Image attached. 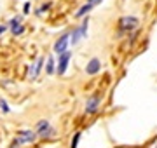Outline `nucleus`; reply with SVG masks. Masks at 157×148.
<instances>
[{
    "instance_id": "nucleus-4",
    "label": "nucleus",
    "mask_w": 157,
    "mask_h": 148,
    "mask_svg": "<svg viewBox=\"0 0 157 148\" xmlns=\"http://www.w3.org/2000/svg\"><path fill=\"white\" fill-rule=\"evenodd\" d=\"M33 131L37 132V136L42 138V139H49V138L56 136V129L51 125L49 120H45V119L39 120V122L35 124V129H33Z\"/></svg>"
},
{
    "instance_id": "nucleus-13",
    "label": "nucleus",
    "mask_w": 157,
    "mask_h": 148,
    "mask_svg": "<svg viewBox=\"0 0 157 148\" xmlns=\"http://www.w3.org/2000/svg\"><path fill=\"white\" fill-rule=\"evenodd\" d=\"M11 31H12V35H23V31H25V24L23 23H19V24H14V26H11Z\"/></svg>"
},
{
    "instance_id": "nucleus-17",
    "label": "nucleus",
    "mask_w": 157,
    "mask_h": 148,
    "mask_svg": "<svg viewBox=\"0 0 157 148\" xmlns=\"http://www.w3.org/2000/svg\"><path fill=\"white\" fill-rule=\"evenodd\" d=\"M0 110H2L4 113H9V105H7L6 99H0Z\"/></svg>"
},
{
    "instance_id": "nucleus-3",
    "label": "nucleus",
    "mask_w": 157,
    "mask_h": 148,
    "mask_svg": "<svg viewBox=\"0 0 157 148\" xmlns=\"http://www.w3.org/2000/svg\"><path fill=\"white\" fill-rule=\"evenodd\" d=\"M101 103H103V92H100V91L93 92V94L87 96V99H86L84 113L87 115V117L96 115L98 112H100V108H101Z\"/></svg>"
},
{
    "instance_id": "nucleus-2",
    "label": "nucleus",
    "mask_w": 157,
    "mask_h": 148,
    "mask_svg": "<svg viewBox=\"0 0 157 148\" xmlns=\"http://www.w3.org/2000/svg\"><path fill=\"white\" fill-rule=\"evenodd\" d=\"M89 23H91V17L86 16V17H82L80 24H78V26H75V28L70 31V46H77L80 40H84L86 37H87V31H89Z\"/></svg>"
},
{
    "instance_id": "nucleus-7",
    "label": "nucleus",
    "mask_w": 157,
    "mask_h": 148,
    "mask_svg": "<svg viewBox=\"0 0 157 148\" xmlns=\"http://www.w3.org/2000/svg\"><path fill=\"white\" fill-rule=\"evenodd\" d=\"M37 139V132L32 131V129H19L16 134V141L19 145H30V143H33Z\"/></svg>"
},
{
    "instance_id": "nucleus-16",
    "label": "nucleus",
    "mask_w": 157,
    "mask_h": 148,
    "mask_svg": "<svg viewBox=\"0 0 157 148\" xmlns=\"http://www.w3.org/2000/svg\"><path fill=\"white\" fill-rule=\"evenodd\" d=\"M19 23H23V17H21V16L12 17L11 21H9V28H11V26H14V24H19Z\"/></svg>"
},
{
    "instance_id": "nucleus-12",
    "label": "nucleus",
    "mask_w": 157,
    "mask_h": 148,
    "mask_svg": "<svg viewBox=\"0 0 157 148\" xmlns=\"http://www.w3.org/2000/svg\"><path fill=\"white\" fill-rule=\"evenodd\" d=\"M80 138H82V132L77 131V132L72 136V139H70V148H77L78 143H80Z\"/></svg>"
},
{
    "instance_id": "nucleus-5",
    "label": "nucleus",
    "mask_w": 157,
    "mask_h": 148,
    "mask_svg": "<svg viewBox=\"0 0 157 148\" xmlns=\"http://www.w3.org/2000/svg\"><path fill=\"white\" fill-rule=\"evenodd\" d=\"M70 31H65V33H61L59 37L56 39V42H54V46H52V51H54V54H63V52L70 51Z\"/></svg>"
},
{
    "instance_id": "nucleus-20",
    "label": "nucleus",
    "mask_w": 157,
    "mask_h": 148,
    "mask_svg": "<svg viewBox=\"0 0 157 148\" xmlns=\"http://www.w3.org/2000/svg\"><path fill=\"white\" fill-rule=\"evenodd\" d=\"M6 31H7V26L6 24H0V35H4Z\"/></svg>"
},
{
    "instance_id": "nucleus-9",
    "label": "nucleus",
    "mask_w": 157,
    "mask_h": 148,
    "mask_svg": "<svg viewBox=\"0 0 157 148\" xmlns=\"http://www.w3.org/2000/svg\"><path fill=\"white\" fill-rule=\"evenodd\" d=\"M44 63H45V57H42V56H39L33 63H32V66L28 68V77L32 80H35L40 75V72H42V68H44Z\"/></svg>"
},
{
    "instance_id": "nucleus-6",
    "label": "nucleus",
    "mask_w": 157,
    "mask_h": 148,
    "mask_svg": "<svg viewBox=\"0 0 157 148\" xmlns=\"http://www.w3.org/2000/svg\"><path fill=\"white\" fill-rule=\"evenodd\" d=\"M70 59H72V52L67 51L63 52V54H59L56 59V73L58 75H65L67 73L68 66H70Z\"/></svg>"
},
{
    "instance_id": "nucleus-14",
    "label": "nucleus",
    "mask_w": 157,
    "mask_h": 148,
    "mask_svg": "<svg viewBox=\"0 0 157 148\" xmlns=\"http://www.w3.org/2000/svg\"><path fill=\"white\" fill-rule=\"evenodd\" d=\"M51 7H52V2H44V4H42V7H40L39 11H37V14L40 16L42 12H47V11H49Z\"/></svg>"
},
{
    "instance_id": "nucleus-1",
    "label": "nucleus",
    "mask_w": 157,
    "mask_h": 148,
    "mask_svg": "<svg viewBox=\"0 0 157 148\" xmlns=\"http://www.w3.org/2000/svg\"><path fill=\"white\" fill-rule=\"evenodd\" d=\"M140 26V17L136 16H121L117 21V33H115V39H124L128 37L129 33H133L135 30H138Z\"/></svg>"
},
{
    "instance_id": "nucleus-15",
    "label": "nucleus",
    "mask_w": 157,
    "mask_h": 148,
    "mask_svg": "<svg viewBox=\"0 0 157 148\" xmlns=\"http://www.w3.org/2000/svg\"><path fill=\"white\" fill-rule=\"evenodd\" d=\"M138 35H140V31H138V30H135L133 33H129V35H128V42H129V46H133V44H135V40H136V37H138Z\"/></svg>"
},
{
    "instance_id": "nucleus-10",
    "label": "nucleus",
    "mask_w": 157,
    "mask_h": 148,
    "mask_svg": "<svg viewBox=\"0 0 157 148\" xmlns=\"http://www.w3.org/2000/svg\"><path fill=\"white\" fill-rule=\"evenodd\" d=\"M94 9V6L93 4H82V6L77 9V12H75V19H82V17H86V16H89V12Z\"/></svg>"
},
{
    "instance_id": "nucleus-19",
    "label": "nucleus",
    "mask_w": 157,
    "mask_h": 148,
    "mask_svg": "<svg viewBox=\"0 0 157 148\" xmlns=\"http://www.w3.org/2000/svg\"><path fill=\"white\" fill-rule=\"evenodd\" d=\"M86 2H87V4H93V6H100L101 2H103V0H86Z\"/></svg>"
},
{
    "instance_id": "nucleus-8",
    "label": "nucleus",
    "mask_w": 157,
    "mask_h": 148,
    "mask_svg": "<svg viewBox=\"0 0 157 148\" xmlns=\"http://www.w3.org/2000/svg\"><path fill=\"white\" fill-rule=\"evenodd\" d=\"M86 75H89V77H94V75H98L101 72V59L100 57H91L89 61H87V65H86L84 68Z\"/></svg>"
},
{
    "instance_id": "nucleus-18",
    "label": "nucleus",
    "mask_w": 157,
    "mask_h": 148,
    "mask_svg": "<svg viewBox=\"0 0 157 148\" xmlns=\"http://www.w3.org/2000/svg\"><path fill=\"white\" fill-rule=\"evenodd\" d=\"M30 11H32V4H30V2H25V6H23V12H25V14H28Z\"/></svg>"
},
{
    "instance_id": "nucleus-11",
    "label": "nucleus",
    "mask_w": 157,
    "mask_h": 148,
    "mask_svg": "<svg viewBox=\"0 0 157 148\" xmlns=\"http://www.w3.org/2000/svg\"><path fill=\"white\" fill-rule=\"evenodd\" d=\"M45 73L47 75H54L56 73V59L52 56H49L45 59Z\"/></svg>"
}]
</instances>
